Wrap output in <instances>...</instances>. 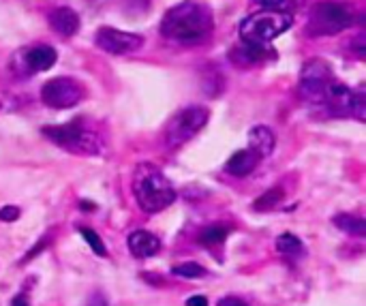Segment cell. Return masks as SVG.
Listing matches in <instances>:
<instances>
[{
	"instance_id": "6da1fadb",
	"label": "cell",
	"mask_w": 366,
	"mask_h": 306,
	"mask_svg": "<svg viewBox=\"0 0 366 306\" xmlns=\"http://www.w3.org/2000/svg\"><path fill=\"white\" fill-rule=\"evenodd\" d=\"M212 28H214L212 9L199 3V0H182V3H178L165 13L159 26L165 39L184 43V45L206 41Z\"/></svg>"
},
{
	"instance_id": "7a4b0ae2",
	"label": "cell",
	"mask_w": 366,
	"mask_h": 306,
	"mask_svg": "<svg viewBox=\"0 0 366 306\" xmlns=\"http://www.w3.org/2000/svg\"><path fill=\"white\" fill-rule=\"evenodd\" d=\"M133 195L137 206L148 212L157 214L176 201V189L170 178L153 163H139L133 174Z\"/></svg>"
},
{
	"instance_id": "3957f363",
	"label": "cell",
	"mask_w": 366,
	"mask_h": 306,
	"mask_svg": "<svg viewBox=\"0 0 366 306\" xmlns=\"http://www.w3.org/2000/svg\"><path fill=\"white\" fill-rule=\"evenodd\" d=\"M294 24L291 13H281V11H261L255 16H249L240 24V37L244 43L253 45H268L283 33H287Z\"/></svg>"
},
{
	"instance_id": "277c9868",
	"label": "cell",
	"mask_w": 366,
	"mask_h": 306,
	"mask_svg": "<svg viewBox=\"0 0 366 306\" xmlns=\"http://www.w3.org/2000/svg\"><path fill=\"white\" fill-rule=\"evenodd\" d=\"M351 24H353V13L349 7L326 0V3H317L311 9L307 33L311 37H330L347 30Z\"/></svg>"
},
{
	"instance_id": "5b68a950",
	"label": "cell",
	"mask_w": 366,
	"mask_h": 306,
	"mask_svg": "<svg viewBox=\"0 0 366 306\" xmlns=\"http://www.w3.org/2000/svg\"><path fill=\"white\" fill-rule=\"evenodd\" d=\"M43 135L49 141H54L71 152H82V155H99L103 148L101 137L86 131L80 120H73V122L60 124V126H43Z\"/></svg>"
},
{
	"instance_id": "8992f818",
	"label": "cell",
	"mask_w": 366,
	"mask_h": 306,
	"mask_svg": "<svg viewBox=\"0 0 366 306\" xmlns=\"http://www.w3.org/2000/svg\"><path fill=\"white\" fill-rule=\"evenodd\" d=\"M208 118H210V112L201 105H193V107L178 112L165 129L167 148L176 150V148L184 146L187 141H191L206 126Z\"/></svg>"
},
{
	"instance_id": "52a82bcc",
	"label": "cell",
	"mask_w": 366,
	"mask_h": 306,
	"mask_svg": "<svg viewBox=\"0 0 366 306\" xmlns=\"http://www.w3.org/2000/svg\"><path fill=\"white\" fill-rule=\"evenodd\" d=\"M332 82H334L332 66L321 58H313L302 66L300 73V84H298L300 97L307 99L309 103H324L326 90Z\"/></svg>"
},
{
	"instance_id": "ba28073f",
	"label": "cell",
	"mask_w": 366,
	"mask_h": 306,
	"mask_svg": "<svg viewBox=\"0 0 366 306\" xmlns=\"http://www.w3.org/2000/svg\"><path fill=\"white\" fill-rule=\"evenodd\" d=\"M41 99L52 110H69L84 99V88L71 78H54L41 88Z\"/></svg>"
},
{
	"instance_id": "9c48e42d",
	"label": "cell",
	"mask_w": 366,
	"mask_h": 306,
	"mask_svg": "<svg viewBox=\"0 0 366 306\" xmlns=\"http://www.w3.org/2000/svg\"><path fill=\"white\" fill-rule=\"evenodd\" d=\"M97 45L110 54L122 56V54H131L137 52L143 45V37L135 35V33H124L118 28H99L97 33Z\"/></svg>"
},
{
	"instance_id": "30bf717a",
	"label": "cell",
	"mask_w": 366,
	"mask_h": 306,
	"mask_svg": "<svg viewBox=\"0 0 366 306\" xmlns=\"http://www.w3.org/2000/svg\"><path fill=\"white\" fill-rule=\"evenodd\" d=\"M259 163H261V157L257 152H253L251 148H244V150L234 152L230 157V161L225 163V172L234 178H247L257 170Z\"/></svg>"
},
{
	"instance_id": "8fae6325",
	"label": "cell",
	"mask_w": 366,
	"mask_h": 306,
	"mask_svg": "<svg viewBox=\"0 0 366 306\" xmlns=\"http://www.w3.org/2000/svg\"><path fill=\"white\" fill-rule=\"evenodd\" d=\"M129 251L137 259L153 257L161 251V240L155 234L146 232V229H135V232L129 236Z\"/></svg>"
},
{
	"instance_id": "7c38bea8",
	"label": "cell",
	"mask_w": 366,
	"mask_h": 306,
	"mask_svg": "<svg viewBox=\"0 0 366 306\" xmlns=\"http://www.w3.org/2000/svg\"><path fill=\"white\" fill-rule=\"evenodd\" d=\"M49 26L54 33H58L62 37H73L80 30V16L69 7L54 9L49 13Z\"/></svg>"
},
{
	"instance_id": "4fadbf2b",
	"label": "cell",
	"mask_w": 366,
	"mask_h": 306,
	"mask_svg": "<svg viewBox=\"0 0 366 306\" xmlns=\"http://www.w3.org/2000/svg\"><path fill=\"white\" fill-rule=\"evenodd\" d=\"M274 146H276V135H274V131L270 126L257 124V126H253L249 131V148L253 152H257L261 159H266V157L272 155Z\"/></svg>"
},
{
	"instance_id": "5bb4252c",
	"label": "cell",
	"mask_w": 366,
	"mask_h": 306,
	"mask_svg": "<svg viewBox=\"0 0 366 306\" xmlns=\"http://www.w3.org/2000/svg\"><path fill=\"white\" fill-rule=\"evenodd\" d=\"M56 58H58V54L52 45H37V47H33L24 54L28 73H39V71L52 69Z\"/></svg>"
},
{
	"instance_id": "9a60e30c",
	"label": "cell",
	"mask_w": 366,
	"mask_h": 306,
	"mask_svg": "<svg viewBox=\"0 0 366 306\" xmlns=\"http://www.w3.org/2000/svg\"><path fill=\"white\" fill-rule=\"evenodd\" d=\"M334 227L341 229V232L349 234V236H366V220L362 216H353V214H336L332 218Z\"/></svg>"
},
{
	"instance_id": "2e32d148",
	"label": "cell",
	"mask_w": 366,
	"mask_h": 306,
	"mask_svg": "<svg viewBox=\"0 0 366 306\" xmlns=\"http://www.w3.org/2000/svg\"><path fill=\"white\" fill-rule=\"evenodd\" d=\"M274 249H276L281 255H287V257H298V255L305 253L302 240H300L298 236H294V234H289V232H287V234H281V236L276 238Z\"/></svg>"
},
{
	"instance_id": "e0dca14e",
	"label": "cell",
	"mask_w": 366,
	"mask_h": 306,
	"mask_svg": "<svg viewBox=\"0 0 366 306\" xmlns=\"http://www.w3.org/2000/svg\"><path fill=\"white\" fill-rule=\"evenodd\" d=\"M225 238H228V227H223V225H208L199 232V245L208 247V249L221 247L225 242Z\"/></svg>"
},
{
	"instance_id": "ac0fdd59",
	"label": "cell",
	"mask_w": 366,
	"mask_h": 306,
	"mask_svg": "<svg viewBox=\"0 0 366 306\" xmlns=\"http://www.w3.org/2000/svg\"><path fill=\"white\" fill-rule=\"evenodd\" d=\"M266 47L268 45H253V43H244L242 41V45L234 49V58H238V60H242L247 64L261 62V60H266V54H268Z\"/></svg>"
},
{
	"instance_id": "d6986e66",
	"label": "cell",
	"mask_w": 366,
	"mask_h": 306,
	"mask_svg": "<svg viewBox=\"0 0 366 306\" xmlns=\"http://www.w3.org/2000/svg\"><path fill=\"white\" fill-rule=\"evenodd\" d=\"M283 197H285V191H283L281 187H272V189H268L264 195H259V197L253 201V210H255V212L274 210L276 206H281Z\"/></svg>"
},
{
	"instance_id": "ffe728a7",
	"label": "cell",
	"mask_w": 366,
	"mask_h": 306,
	"mask_svg": "<svg viewBox=\"0 0 366 306\" xmlns=\"http://www.w3.org/2000/svg\"><path fill=\"white\" fill-rule=\"evenodd\" d=\"M257 7L264 11H281V13H291L305 5V0H253Z\"/></svg>"
},
{
	"instance_id": "44dd1931",
	"label": "cell",
	"mask_w": 366,
	"mask_h": 306,
	"mask_svg": "<svg viewBox=\"0 0 366 306\" xmlns=\"http://www.w3.org/2000/svg\"><path fill=\"white\" fill-rule=\"evenodd\" d=\"M223 78H221V73H218L216 69H208L203 73V78H201V88L208 97H216V95H221L223 90Z\"/></svg>"
},
{
	"instance_id": "7402d4cb",
	"label": "cell",
	"mask_w": 366,
	"mask_h": 306,
	"mask_svg": "<svg viewBox=\"0 0 366 306\" xmlns=\"http://www.w3.org/2000/svg\"><path fill=\"white\" fill-rule=\"evenodd\" d=\"M172 274H174V276H180V278L193 281V278H203V276H208V270H206L203 266L195 264V261H187V264L174 266V268H172Z\"/></svg>"
},
{
	"instance_id": "603a6c76",
	"label": "cell",
	"mask_w": 366,
	"mask_h": 306,
	"mask_svg": "<svg viewBox=\"0 0 366 306\" xmlns=\"http://www.w3.org/2000/svg\"><path fill=\"white\" fill-rule=\"evenodd\" d=\"M80 234H82V238L86 240V245L93 249V253H97L99 257H105V255H107L105 242L101 240V236L95 232V229H90V227H82V229H80Z\"/></svg>"
},
{
	"instance_id": "cb8c5ba5",
	"label": "cell",
	"mask_w": 366,
	"mask_h": 306,
	"mask_svg": "<svg viewBox=\"0 0 366 306\" xmlns=\"http://www.w3.org/2000/svg\"><path fill=\"white\" fill-rule=\"evenodd\" d=\"M20 218V208L18 206H5L3 210H0V220L5 223H13Z\"/></svg>"
},
{
	"instance_id": "d4e9b609",
	"label": "cell",
	"mask_w": 366,
	"mask_h": 306,
	"mask_svg": "<svg viewBox=\"0 0 366 306\" xmlns=\"http://www.w3.org/2000/svg\"><path fill=\"white\" fill-rule=\"evenodd\" d=\"M86 306H112V304H110V300L105 298V293L93 291V293L88 295V300H86Z\"/></svg>"
},
{
	"instance_id": "484cf974",
	"label": "cell",
	"mask_w": 366,
	"mask_h": 306,
	"mask_svg": "<svg viewBox=\"0 0 366 306\" xmlns=\"http://www.w3.org/2000/svg\"><path fill=\"white\" fill-rule=\"evenodd\" d=\"M216 306H251L249 302H244L242 298H236V295H225L216 302Z\"/></svg>"
},
{
	"instance_id": "4316f807",
	"label": "cell",
	"mask_w": 366,
	"mask_h": 306,
	"mask_svg": "<svg viewBox=\"0 0 366 306\" xmlns=\"http://www.w3.org/2000/svg\"><path fill=\"white\" fill-rule=\"evenodd\" d=\"M47 242H49L47 238H41V240H39V242L35 245V249H33V251H30V253H28V255L24 257V261H30V259H33V257H35L37 253H41V251H43V249L47 247Z\"/></svg>"
},
{
	"instance_id": "83f0119b",
	"label": "cell",
	"mask_w": 366,
	"mask_h": 306,
	"mask_svg": "<svg viewBox=\"0 0 366 306\" xmlns=\"http://www.w3.org/2000/svg\"><path fill=\"white\" fill-rule=\"evenodd\" d=\"M11 306H30V298H28V293H18L13 300H11Z\"/></svg>"
},
{
	"instance_id": "f1b7e54d",
	"label": "cell",
	"mask_w": 366,
	"mask_h": 306,
	"mask_svg": "<svg viewBox=\"0 0 366 306\" xmlns=\"http://www.w3.org/2000/svg\"><path fill=\"white\" fill-rule=\"evenodd\" d=\"M187 306H208V300L203 295H191L187 300Z\"/></svg>"
},
{
	"instance_id": "f546056e",
	"label": "cell",
	"mask_w": 366,
	"mask_h": 306,
	"mask_svg": "<svg viewBox=\"0 0 366 306\" xmlns=\"http://www.w3.org/2000/svg\"><path fill=\"white\" fill-rule=\"evenodd\" d=\"M97 206L95 204H90V201H82V210H86V212H90V210H95Z\"/></svg>"
}]
</instances>
